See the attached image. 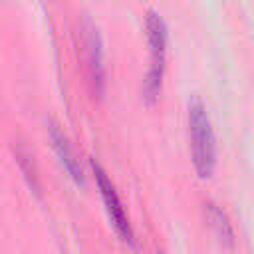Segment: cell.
I'll use <instances>...</instances> for the list:
<instances>
[{
  "instance_id": "6da1fadb",
  "label": "cell",
  "mask_w": 254,
  "mask_h": 254,
  "mask_svg": "<svg viewBox=\"0 0 254 254\" xmlns=\"http://www.w3.org/2000/svg\"><path fill=\"white\" fill-rule=\"evenodd\" d=\"M189 139L194 169L200 179H208L216 165V139L206 107L198 99L189 103Z\"/></svg>"
},
{
  "instance_id": "7a4b0ae2",
  "label": "cell",
  "mask_w": 254,
  "mask_h": 254,
  "mask_svg": "<svg viewBox=\"0 0 254 254\" xmlns=\"http://www.w3.org/2000/svg\"><path fill=\"white\" fill-rule=\"evenodd\" d=\"M145 30H147V42H149V69L143 81V93L145 99L153 101L157 93L161 91V81L165 75V64H167V40L169 30L161 14L155 10H149L145 16Z\"/></svg>"
},
{
  "instance_id": "3957f363",
  "label": "cell",
  "mask_w": 254,
  "mask_h": 254,
  "mask_svg": "<svg viewBox=\"0 0 254 254\" xmlns=\"http://www.w3.org/2000/svg\"><path fill=\"white\" fill-rule=\"evenodd\" d=\"M91 169H93L97 189H99V192H101L103 204H105V208H107V214H109V218H111L115 230L119 232V236H121L125 242L133 244V240H135V238H133V228H131L129 216H127V212H125V208H123V202H121V198H119V194H117V190H115L111 179L107 177V173L101 169V165H99L97 161H91Z\"/></svg>"
},
{
  "instance_id": "277c9868",
  "label": "cell",
  "mask_w": 254,
  "mask_h": 254,
  "mask_svg": "<svg viewBox=\"0 0 254 254\" xmlns=\"http://www.w3.org/2000/svg\"><path fill=\"white\" fill-rule=\"evenodd\" d=\"M83 34V50H85V65H87V77L91 83V91L99 97L105 87V65H103V48H101V36L97 32V26L83 18L81 24Z\"/></svg>"
},
{
  "instance_id": "5b68a950",
  "label": "cell",
  "mask_w": 254,
  "mask_h": 254,
  "mask_svg": "<svg viewBox=\"0 0 254 254\" xmlns=\"http://www.w3.org/2000/svg\"><path fill=\"white\" fill-rule=\"evenodd\" d=\"M50 139H52V143H54V149H56V153H58L62 165H64L65 171L69 173V177H71L75 183H83V169H81V165H79V159L75 157V153H73L71 145L67 143L65 135H64L56 125L50 127Z\"/></svg>"
},
{
  "instance_id": "8992f818",
  "label": "cell",
  "mask_w": 254,
  "mask_h": 254,
  "mask_svg": "<svg viewBox=\"0 0 254 254\" xmlns=\"http://www.w3.org/2000/svg\"><path fill=\"white\" fill-rule=\"evenodd\" d=\"M204 212H206V220H208L214 236L218 238V242L222 246H226L228 250H232L236 238H234V228H232L226 212L218 204H214V202H206L204 204Z\"/></svg>"
},
{
  "instance_id": "52a82bcc",
  "label": "cell",
  "mask_w": 254,
  "mask_h": 254,
  "mask_svg": "<svg viewBox=\"0 0 254 254\" xmlns=\"http://www.w3.org/2000/svg\"><path fill=\"white\" fill-rule=\"evenodd\" d=\"M16 159H18V163H20V167H22L26 179L30 181L32 189H34L36 192H40V190H38V189H40V185H38V173H36V169H34L32 155H30L28 151H24V149H16Z\"/></svg>"
}]
</instances>
